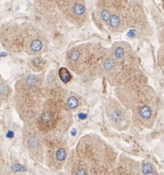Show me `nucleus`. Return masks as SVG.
I'll return each mask as SVG.
<instances>
[{
	"instance_id": "1",
	"label": "nucleus",
	"mask_w": 164,
	"mask_h": 175,
	"mask_svg": "<svg viewBox=\"0 0 164 175\" xmlns=\"http://www.w3.org/2000/svg\"><path fill=\"white\" fill-rule=\"evenodd\" d=\"M23 52L37 56L46 50L47 41L39 27L29 22L20 24Z\"/></svg>"
},
{
	"instance_id": "2",
	"label": "nucleus",
	"mask_w": 164,
	"mask_h": 175,
	"mask_svg": "<svg viewBox=\"0 0 164 175\" xmlns=\"http://www.w3.org/2000/svg\"><path fill=\"white\" fill-rule=\"evenodd\" d=\"M13 101L16 112L24 124L33 123L42 110V100L39 92L15 93Z\"/></svg>"
},
{
	"instance_id": "3",
	"label": "nucleus",
	"mask_w": 164,
	"mask_h": 175,
	"mask_svg": "<svg viewBox=\"0 0 164 175\" xmlns=\"http://www.w3.org/2000/svg\"><path fill=\"white\" fill-rule=\"evenodd\" d=\"M23 145L27 152L38 162L44 160L42 135L36 123L24 124L22 128Z\"/></svg>"
},
{
	"instance_id": "4",
	"label": "nucleus",
	"mask_w": 164,
	"mask_h": 175,
	"mask_svg": "<svg viewBox=\"0 0 164 175\" xmlns=\"http://www.w3.org/2000/svg\"><path fill=\"white\" fill-rule=\"evenodd\" d=\"M0 42L6 50L11 53L23 52L22 39L20 24L8 22L0 27Z\"/></svg>"
},
{
	"instance_id": "5",
	"label": "nucleus",
	"mask_w": 164,
	"mask_h": 175,
	"mask_svg": "<svg viewBox=\"0 0 164 175\" xmlns=\"http://www.w3.org/2000/svg\"><path fill=\"white\" fill-rule=\"evenodd\" d=\"M46 161L50 169L59 170L64 166L67 157V146L62 140H54L47 144Z\"/></svg>"
},
{
	"instance_id": "6",
	"label": "nucleus",
	"mask_w": 164,
	"mask_h": 175,
	"mask_svg": "<svg viewBox=\"0 0 164 175\" xmlns=\"http://www.w3.org/2000/svg\"><path fill=\"white\" fill-rule=\"evenodd\" d=\"M106 112L108 118L115 128L124 130L129 123V113L121 103L113 98L108 100L106 103Z\"/></svg>"
},
{
	"instance_id": "7",
	"label": "nucleus",
	"mask_w": 164,
	"mask_h": 175,
	"mask_svg": "<svg viewBox=\"0 0 164 175\" xmlns=\"http://www.w3.org/2000/svg\"><path fill=\"white\" fill-rule=\"evenodd\" d=\"M58 6L61 13L68 21L75 24H81L86 16V7L80 1H60Z\"/></svg>"
},
{
	"instance_id": "8",
	"label": "nucleus",
	"mask_w": 164,
	"mask_h": 175,
	"mask_svg": "<svg viewBox=\"0 0 164 175\" xmlns=\"http://www.w3.org/2000/svg\"><path fill=\"white\" fill-rule=\"evenodd\" d=\"M40 79L35 75L29 74L17 80L15 84V93L39 92Z\"/></svg>"
},
{
	"instance_id": "9",
	"label": "nucleus",
	"mask_w": 164,
	"mask_h": 175,
	"mask_svg": "<svg viewBox=\"0 0 164 175\" xmlns=\"http://www.w3.org/2000/svg\"><path fill=\"white\" fill-rule=\"evenodd\" d=\"M45 61L39 56H35L29 61V68L34 72H39L44 68Z\"/></svg>"
},
{
	"instance_id": "10",
	"label": "nucleus",
	"mask_w": 164,
	"mask_h": 175,
	"mask_svg": "<svg viewBox=\"0 0 164 175\" xmlns=\"http://www.w3.org/2000/svg\"><path fill=\"white\" fill-rule=\"evenodd\" d=\"M10 89L5 82L0 81V103L4 102L9 98Z\"/></svg>"
},
{
	"instance_id": "11",
	"label": "nucleus",
	"mask_w": 164,
	"mask_h": 175,
	"mask_svg": "<svg viewBox=\"0 0 164 175\" xmlns=\"http://www.w3.org/2000/svg\"><path fill=\"white\" fill-rule=\"evenodd\" d=\"M65 103L67 109H69L70 110L76 109L78 108V106H79V99L75 95H70V96L68 97Z\"/></svg>"
},
{
	"instance_id": "12",
	"label": "nucleus",
	"mask_w": 164,
	"mask_h": 175,
	"mask_svg": "<svg viewBox=\"0 0 164 175\" xmlns=\"http://www.w3.org/2000/svg\"><path fill=\"white\" fill-rule=\"evenodd\" d=\"M58 75H59V78L61 80V81L64 82L65 84L68 83L72 79L71 74L69 73L68 69L65 67H61L58 70Z\"/></svg>"
},
{
	"instance_id": "13",
	"label": "nucleus",
	"mask_w": 164,
	"mask_h": 175,
	"mask_svg": "<svg viewBox=\"0 0 164 175\" xmlns=\"http://www.w3.org/2000/svg\"><path fill=\"white\" fill-rule=\"evenodd\" d=\"M158 64L164 76V45L161 47L158 52Z\"/></svg>"
},
{
	"instance_id": "14",
	"label": "nucleus",
	"mask_w": 164,
	"mask_h": 175,
	"mask_svg": "<svg viewBox=\"0 0 164 175\" xmlns=\"http://www.w3.org/2000/svg\"><path fill=\"white\" fill-rule=\"evenodd\" d=\"M116 63L115 61L112 58H107L106 61L104 63V67L106 70L107 71H111L113 69H114L115 68Z\"/></svg>"
},
{
	"instance_id": "15",
	"label": "nucleus",
	"mask_w": 164,
	"mask_h": 175,
	"mask_svg": "<svg viewBox=\"0 0 164 175\" xmlns=\"http://www.w3.org/2000/svg\"><path fill=\"white\" fill-rule=\"evenodd\" d=\"M125 56V51L124 48L121 47H118L115 50V57L116 58H121Z\"/></svg>"
},
{
	"instance_id": "16",
	"label": "nucleus",
	"mask_w": 164,
	"mask_h": 175,
	"mask_svg": "<svg viewBox=\"0 0 164 175\" xmlns=\"http://www.w3.org/2000/svg\"><path fill=\"white\" fill-rule=\"evenodd\" d=\"M4 165V158H3V153L2 150L0 149V172H2V167Z\"/></svg>"
},
{
	"instance_id": "17",
	"label": "nucleus",
	"mask_w": 164,
	"mask_h": 175,
	"mask_svg": "<svg viewBox=\"0 0 164 175\" xmlns=\"http://www.w3.org/2000/svg\"><path fill=\"white\" fill-rule=\"evenodd\" d=\"M163 9H164V3H163Z\"/></svg>"
}]
</instances>
